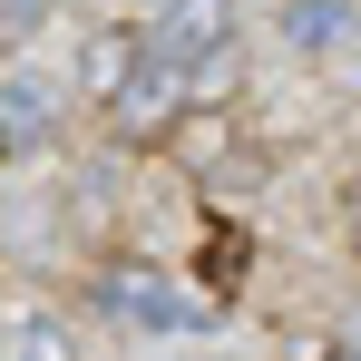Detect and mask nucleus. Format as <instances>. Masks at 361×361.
<instances>
[{
    "label": "nucleus",
    "mask_w": 361,
    "mask_h": 361,
    "mask_svg": "<svg viewBox=\"0 0 361 361\" xmlns=\"http://www.w3.org/2000/svg\"><path fill=\"white\" fill-rule=\"evenodd\" d=\"M225 283H244V225L205 235V293H225Z\"/></svg>",
    "instance_id": "9"
},
{
    "label": "nucleus",
    "mask_w": 361,
    "mask_h": 361,
    "mask_svg": "<svg viewBox=\"0 0 361 361\" xmlns=\"http://www.w3.org/2000/svg\"><path fill=\"white\" fill-rule=\"evenodd\" d=\"M39 20H49V0H0V30H10V39H20V30H39Z\"/></svg>",
    "instance_id": "10"
},
{
    "label": "nucleus",
    "mask_w": 361,
    "mask_h": 361,
    "mask_svg": "<svg viewBox=\"0 0 361 361\" xmlns=\"http://www.w3.org/2000/svg\"><path fill=\"white\" fill-rule=\"evenodd\" d=\"M0 361H78V332L59 312H20V322H0Z\"/></svg>",
    "instance_id": "8"
},
{
    "label": "nucleus",
    "mask_w": 361,
    "mask_h": 361,
    "mask_svg": "<svg viewBox=\"0 0 361 361\" xmlns=\"http://www.w3.org/2000/svg\"><path fill=\"white\" fill-rule=\"evenodd\" d=\"M68 118V88L49 68H0V147H49Z\"/></svg>",
    "instance_id": "4"
},
{
    "label": "nucleus",
    "mask_w": 361,
    "mask_h": 361,
    "mask_svg": "<svg viewBox=\"0 0 361 361\" xmlns=\"http://www.w3.org/2000/svg\"><path fill=\"white\" fill-rule=\"evenodd\" d=\"M147 49H166L185 78H195L205 59H235V0H157Z\"/></svg>",
    "instance_id": "3"
},
{
    "label": "nucleus",
    "mask_w": 361,
    "mask_h": 361,
    "mask_svg": "<svg viewBox=\"0 0 361 361\" xmlns=\"http://www.w3.org/2000/svg\"><path fill=\"white\" fill-rule=\"evenodd\" d=\"M352 39V0H283V49L293 59H332Z\"/></svg>",
    "instance_id": "7"
},
{
    "label": "nucleus",
    "mask_w": 361,
    "mask_h": 361,
    "mask_svg": "<svg viewBox=\"0 0 361 361\" xmlns=\"http://www.w3.org/2000/svg\"><path fill=\"white\" fill-rule=\"evenodd\" d=\"M185 118V68L166 49H147V59L127 68V88L108 98V137L118 147H166V127Z\"/></svg>",
    "instance_id": "2"
},
{
    "label": "nucleus",
    "mask_w": 361,
    "mask_h": 361,
    "mask_svg": "<svg viewBox=\"0 0 361 361\" xmlns=\"http://www.w3.org/2000/svg\"><path fill=\"white\" fill-rule=\"evenodd\" d=\"M352 254H361V185H352Z\"/></svg>",
    "instance_id": "12"
},
{
    "label": "nucleus",
    "mask_w": 361,
    "mask_h": 361,
    "mask_svg": "<svg viewBox=\"0 0 361 361\" xmlns=\"http://www.w3.org/2000/svg\"><path fill=\"white\" fill-rule=\"evenodd\" d=\"M137 59H147V30H137V20H108V30L88 39V59H78V98L108 108V98L127 88V68H137Z\"/></svg>",
    "instance_id": "6"
},
{
    "label": "nucleus",
    "mask_w": 361,
    "mask_h": 361,
    "mask_svg": "<svg viewBox=\"0 0 361 361\" xmlns=\"http://www.w3.org/2000/svg\"><path fill=\"white\" fill-rule=\"evenodd\" d=\"M88 302L127 322V332H205L215 322V302H195L176 274H157V264H98L88 274Z\"/></svg>",
    "instance_id": "1"
},
{
    "label": "nucleus",
    "mask_w": 361,
    "mask_h": 361,
    "mask_svg": "<svg viewBox=\"0 0 361 361\" xmlns=\"http://www.w3.org/2000/svg\"><path fill=\"white\" fill-rule=\"evenodd\" d=\"M332 361H361V312L342 322V352H332Z\"/></svg>",
    "instance_id": "11"
},
{
    "label": "nucleus",
    "mask_w": 361,
    "mask_h": 361,
    "mask_svg": "<svg viewBox=\"0 0 361 361\" xmlns=\"http://www.w3.org/2000/svg\"><path fill=\"white\" fill-rule=\"evenodd\" d=\"M166 157H176L185 176H205V185L244 176V157H235V118H225V108H185V118L166 127Z\"/></svg>",
    "instance_id": "5"
}]
</instances>
